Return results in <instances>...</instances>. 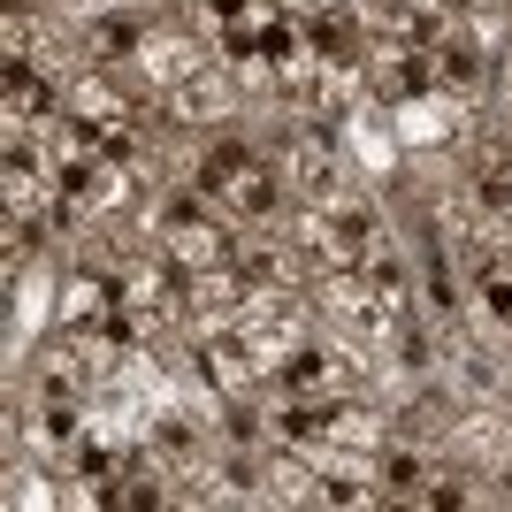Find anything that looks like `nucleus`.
Returning a JSON list of instances; mask_svg holds the SVG:
<instances>
[{
    "mask_svg": "<svg viewBox=\"0 0 512 512\" xmlns=\"http://www.w3.org/2000/svg\"><path fill=\"white\" fill-rule=\"evenodd\" d=\"M505 46H512V8H505Z\"/></svg>",
    "mask_w": 512,
    "mask_h": 512,
    "instance_id": "15",
    "label": "nucleus"
},
{
    "mask_svg": "<svg viewBox=\"0 0 512 512\" xmlns=\"http://www.w3.org/2000/svg\"><path fill=\"white\" fill-rule=\"evenodd\" d=\"M474 306H482V321H490L497 337H512V253L505 245L474 253Z\"/></svg>",
    "mask_w": 512,
    "mask_h": 512,
    "instance_id": "11",
    "label": "nucleus"
},
{
    "mask_svg": "<svg viewBox=\"0 0 512 512\" xmlns=\"http://www.w3.org/2000/svg\"><path fill=\"white\" fill-rule=\"evenodd\" d=\"M367 375V360L352 352V344H321V337H299L291 344V360L268 375V383L283 390V398H344V390Z\"/></svg>",
    "mask_w": 512,
    "mask_h": 512,
    "instance_id": "6",
    "label": "nucleus"
},
{
    "mask_svg": "<svg viewBox=\"0 0 512 512\" xmlns=\"http://www.w3.org/2000/svg\"><path fill=\"white\" fill-rule=\"evenodd\" d=\"M291 23H337V16H352V0H276Z\"/></svg>",
    "mask_w": 512,
    "mask_h": 512,
    "instance_id": "13",
    "label": "nucleus"
},
{
    "mask_svg": "<svg viewBox=\"0 0 512 512\" xmlns=\"http://www.w3.org/2000/svg\"><path fill=\"white\" fill-rule=\"evenodd\" d=\"M390 237L375 222L360 192H337V199H306L299 207V253L314 260L321 276H337V268H367V260L383 253Z\"/></svg>",
    "mask_w": 512,
    "mask_h": 512,
    "instance_id": "3",
    "label": "nucleus"
},
{
    "mask_svg": "<svg viewBox=\"0 0 512 512\" xmlns=\"http://www.w3.org/2000/svg\"><path fill=\"white\" fill-rule=\"evenodd\" d=\"M46 123H54V85L23 54H8V130H46Z\"/></svg>",
    "mask_w": 512,
    "mask_h": 512,
    "instance_id": "12",
    "label": "nucleus"
},
{
    "mask_svg": "<svg viewBox=\"0 0 512 512\" xmlns=\"http://www.w3.org/2000/svg\"><path fill=\"white\" fill-rule=\"evenodd\" d=\"M276 169H283V184L299 199H337V192H352V169H344V153H337V138L306 115V123H291L276 138Z\"/></svg>",
    "mask_w": 512,
    "mask_h": 512,
    "instance_id": "5",
    "label": "nucleus"
},
{
    "mask_svg": "<svg viewBox=\"0 0 512 512\" xmlns=\"http://www.w3.org/2000/svg\"><path fill=\"white\" fill-rule=\"evenodd\" d=\"M497 130L512 138V46L497 54Z\"/></svg>",
    "mask_w": 512,
    "mask_h": 512,
    "instance_id": "14",
    "label": "nucleus"
},
{
    "mask_svg": "<svg viewBox=\"0 0 512 512\" xmlns=\"http://www.w3.org/2000/svg\"><path fill=\"white\" fill-rule=\"evenodd\" d=\"M146 31H153L146 8H100V16L85 23V54L107 62V69H130V62H138V46H146Z\"/></svg>",
    "mask_w": 512,
    "mask_h": 512,
    "instance_id": "9",
    "label": "nucleus"
},
{
    "mask_svg": "<svg viewBox=\"0 0 512 512\" xmlns=\"http://www.w3.org/2000/svg\"><path fill=\"white\" fill-rule=\"evenodd\" d=\"M123 321V283L115 268H69L62 276V337H100Z\"/></svg>",
    "mask_w": 512,
    "mask_h": 512,
    "instance_id": "8",
    "label": "nucleus"
},
{
    "mask_svg": "<svg viewBox=\"0 0 512 512\" xmlns=\"http://www.w3.org/2000/svg\"><path fill=\"white\" fill-rule=\"evenodd\" d=\"M115 283H123V329H138L146 344L161 337V329H176V321H184L192 276H184L169 253H153V260H123V268H115Z\"/></svg>",
    "mask_w": 512,
    "mask_h": 512,
    "instance_id": "4",
    "label": "nucleus"
},
{
    "mask_svg": "<svg viewBox=\"0 0 512 512\" xmlns=\"http://www.w3.org/2000/svg\"><path fill=\"white\" fill-rule=\"evenodd\" d=\"M153 237H161V253H169L184 276H207V268H230V260H237L230 214L214 207L199 184H176V192H161V207H153Z\"/></svg>",
    "mask_w": 512,
    "mask_h": 512,
    "instance_id": "2",
    "label": "nucleus"
},
{
    "mask_svg": "<svg viewBox=\"0 0 512 512\" xmlns=\"http://www.w3.org/2000/svg\"><path fill=\"white\" fill-rule=\"evenodd\" d=\"M230 107H237V77H230L222 62L199 69L192 85H176V92H169V115H176V123H222Z\"/></svg>",
    "mask_w": 512,
    "mask_h": 512,
    "instance_id": "10",
    "label": "nucleus"
},
{
    "mask_svg": "<svg viewBox=\"0 0 512 512\" xmlns=\"http://www.w3.org/2000/svg\"><path fill=\"white\" fill-rule=\"evenodd\" d=\"M192 184H199L222 214H230V222H268V214L283 207V192H291V184H283V169H276V153L245 146V138H214V146L199 153Z\"/></svg>",
    "mask_w": 512,
    "mask_h": 512,
    "instance_id": "1",
    "label": "nucleus"
},
{
    "mask_svg": "<svg viewBox=\"0 0 512 512\" xmlns=\"http://www.w3.org/2000/svg\"><path fill=\"white\" fill-rule=\"evenodd\" d=\"M222 62V54H214L207 39H199V31H184V23H161L153 16V31H146V46H138V77H146L153 92H176V85H192L199 69H214Z\"/></svg>",
    "mask_w": 512,
    "mask_h": 512,
    "instance_id": "7",
    "label": "nucleus"
}]
</instances>
